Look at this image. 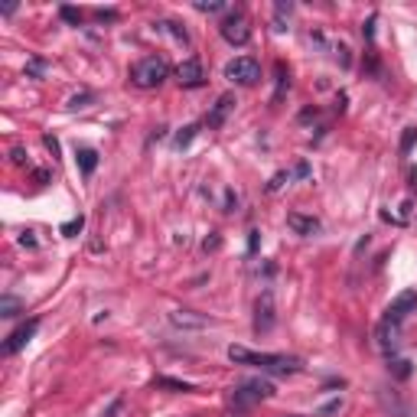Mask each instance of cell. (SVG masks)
Segmentation results:
<instances>
[{"label": "cell", "instance_id": "30", "mask_svg": "<svg viewBox=\"0 0 417 417\" xmlns=\"http://www.w3.org/2000/svg\"><path fill=\"white\" fill-rule=\"evenodd\" d=\"M10 157H13V163H17V167H23V163H26L23 147H13V150H10Z\"/></svg>", "mask_w": 417, "mask_h": 417}, {"label": "cell", "instance_id": "7", "mask_svg": "<svg viewBox=\"0 0 417 417\" xmlns=\"http://www.w3.org/2000/svg\"><path fill=\"white\" fill-rule=\"evenodd\" d=\"M176 78H179V85H183V88H199V85H205L203 62H199L196 56L183 59V62H179V68H176Z\"/></svg>", "mask_w": 417, "mask_h": 417}, {"label": "cell", "instance_id": "2", "mask_svg": "<svg viewBox=\"0 0 417 417\" xmlns=\"http://www.w3.org/2000/svg\"><path fill=\"white\" fill-rule=\"evenodd\" d=\"M167 75H170V66H167V59H160V56H147V59H140L131 68V82H134L137 88H157L167 82Z\"/></svg>", "mask_w": 417, "mask_h": 417}, {"label": "cell", "instance_id": "1", "mask_svg": "<svg viewBox=\"0 0 417 417\" xmlns=\"http://www.w3.org/2000/svg\"><path fill=\"white\" fill-rule=\"evenodd\" d=\"M229 358L235 365H258L261 372L274 375H297L303 368V362L294 356H274V352H251L245 346H229Z\"/></svg>", "mask_w": 417, "mask_h": 417}, {"label": "cell", "instance_id": "29", "mask_svg": "<svg viewBox=\"0 0 417 417\" xmlns=\"http://www.w3.org/2000/svg\"><path fill=\"white\" fill-rule=\"evenodd\" d=\"M235 205H238V196H235V193H225V212H235Z\"/></svg>", "mask_w": 417, "mask_h": 417}, {"label": "cell", "instance_id": "19", "mask_svg": "<svg viewBox=\"0 0 417 417\" xmlns=\"http://www.w3.org/2000/svg\"><path fill=\"white\" fill-rule=\"evenodd\" d=\"M196 10L199 13H219V10H225V4H222V0H209V4H205V0H196Z\"/></svg>", "mask_w": 417, "mask_h": 417}, {"label": "cell", "instance_id": "20", "mask_svg": "<svg viewBox=\"0 0 417 417\" xmlns=\"http://www.w3.org/2000/svg\"><path fill=\"white\" fill-rule=\"evenodd\" d=\"M392 372H394V378H408V375H411V362H408V358H394Z\"/></svg>", "mask_w": 417, "mask_h": 417}, {"label": "cell", "instance_id": "26", "mask_svg": "<svg viewBox=\"0 0 417 417\" xmlns=\"http://www.w3.org/2000/svg\"><path fill=\"white\" fill-rule=\"evenodd\" d=\"M46 72V62L43 59H33L30 66H26V75H43Z\"/></svg>", "mask_w": 417, "mask_h": 417}, {"label": "cell", "instance_id": "34", "mask_svg": "<svg viewBox=\"0 0 417 417\" xmlns=\"http://www.w3.org/2000/svg\"><path fill=\"white\" fill-rule=\"evenodd\" d=\"M284 417H303V414H284Z\"/></svg>", "mask_w": 417, "mask_h": 417}, {"label": "cell", "instance_id": "11", "mask_svg": "<svg viewBox=\"0 0 417 417\" xmlns=\"http://www.w3.org/2000/svg\"><path fill=\"white\" fill-rule=\"evenodd\" d=\"M231 111H235V95H219V102L212 104V111H209L205 124H209L212 131H219L222 124H225V118H229Z\"/></svg>", "mask_w": 417, "mask_h": 417}, {"label": "cell", "instance_id": "15", "mask_svg": "<svg viewBox=\"0 0 417 417\" xmlns=\"http://www.w3.org/2000/svg\"><path fill=\"white\" fill-rule=\"evenodd\" d=\"M78 167H82V173H85V176H92L95 173V167H98V154H95V150H78Z\"/></svg>", "mask_w": 417, "mask_h": 417}, {"label": "cell", "instance_id": "27", "mask_svg": "<svg viewBox=\"0 0 417 417\" xmlns=\"http://www.w3.org/2000/svg\"><path fill=\"white\" fill-rule=\"evenodd\" d=\"M284 88H287V78H284V66H277V95H274V98H281Z\"/></svg>", "mask_w": 417, "mask_h": 417}, {"label": "cell", "instance_id": "17", "mask_svg": "<svg viewBox=\"0 0 417 417\" xmlns=\"http://www.w3.org/2000/svg\"><path fill=\"white\" fill-rule=\"evenodd\" d=\"M196 124H186V128L179 131L176 137H173V147H176V150H183V147H189V140H193V137H196Z\"/></svg>", "mask_w": 417, "mask_h": 417}, {"label": "cell", "instance_id": "4", "mask_svg": "<svg viewBox=\"0 0 417 417\" xmlns=\"http://www.w3.org/2000/svg\"><path fill=\"white\" fill-rule=\"evenodd\" d=\"M222 40L231 46H245L248 40H251V26H248V17L241 13V10H231L229 17L222 20Z\"/></svg>", "mask_w": 417, "mask_h": 417}, {"label": "cell", "instance_id": "6", "mask_svg": "<svg viewBox=\"0 0 417 417\" xmlns=\"http://www.w3.org/2000/svg\"><path fill=\"white\" fill-rule=\"evenodd\" d=\"M277 320L274 313V294L271 290H261V297L255 300V332H267Z\"/></svg>", "mask_w": 417, "mask_h": 417}, {"label": "cell", "instance_id": "22", "mask_svg": "<svg viewBox=\"0 0 417 417\" xmlns=\"http://www.w3.org/2000/svg\"><path fill=\"white\" fill-rule=\"evenodd\" d=\"M417 140V128H404V137H401V154H408Z\"/></svg>", "mask_w": 417, "mask_h": 417}, {"label": "cell", "instance_id": "28", "mask_svg": "<svg viewBox=\"0 0 417 417\" xmlns=\"http://www.w3.org/2000/svg\"><path fill=\"white\" fill-rule=\"evenodd\" d=\"M284 179H290V176H287V173H277V176H274V179H271V183H267V189H271V193H277V189H281V186H284Z\"/></svg>", "mask_w": 417, "mask_h": 417}, {"label": "cell", "instance_id": "13", "mask_svg": "<svg viewBox=\"0 0 417 417\" xmlns=\"http://www.w3.org/2000/svg\"><path fill=\"white\" fill-rule=\"evenodd\" d=\"M398 332H401V323H392V320H382L378 323V346L385 352H392L398 346Z\"/></svg>", "mask_w": 417, "mask_h": 417}, {"label": "cell", "instance_id": "24", "mask_svg": "<svg viewBox=\"0 0 417 417\" xmlns=\"http://www.w3.org/2000/svg\"><path fill=\"white\" fill-rule=\"evenodd\" d=\"M85 102H92V95H88V92L72 95V98H68V108H72V111H75V108H85Z\"/></svg>", "mask_w": 417, "mask_h": 417}, {"label": "cell", "instance_id": "16", "mask_svg": "<svg viewBox=\"0 0 417 417\" xmlns=\"http://www.w3.org/2000/svg\"><path fill=\"white\" fill-rule=\"evenodd\" d=\"M20 310H23V300H17V297H0V316H17Z\"/></svg>", "mask_w": 417, "mask_h": 417}, {"label": "cell", "instance_id": "32", "mask_svg": "<svg viewBox=\"0 0 417 417\" xmlns=\"http://www.w3.org/2000/svg\"><path fill=\"white\" fill-rule=\"evenodd\" d=\"M62 17H66L68 23H78V20H82V17H78V13H75L72 7H62Z\"/></svg>", "mask_w": 417, "mask_h": 417}, {"label": "cell", "instance_id": "23", "mask_svg": "<svg viewBox=\"0 0 417 417\" xmlns=\"http://www.w3.org/2000/svg\"><path fill=\"white\" fill-rule=\"evenodd\" d=\"M75 231H82V215H78V219H72V222H66V225H62V235H66V238H72V235H75Z\"/></svg>", "mask_w": 417, "mask_h": 417}, {"label": "cell", "instance_id": "3", "mask_svg": "<svg viewBox=\"0 0 417 417\" xmlns=\"http://www.w3.org/2000/svg\"><path fill=\"white\" fill-rule=\"evenodd\" d=\"M274 398V385L264 382V378H251V382H241L235 392H231V408L235 411H245L258 401H267Z\"/></svg>", "mask_w": 417, "mask_h": 417}, {"label": "cell", "instance_id": "14", "mask_svg": "<svg viewBox=\"0 0 417 417\" xmlns=\"http://www.w3.org/2000/svg\"><path fill=\"white\" fill-rule=\"evenodd\" d=\"M157 388H170L173 394H189V392H196L193 385H186V382H176V378H157Z\"/></svg>", "mask_w": 417, "mask_h": 417}, {"label": "cell", "instance_id": "10", "mask_svg": "<svg viewBox=\"0 0 417 417\" xmlns=\"http://www.w3.org/2000/svg\"><path fill=\"white\" fill-rule=\"evenodd\" d=\"M36 330H40V320H30V323H23V326H17V330L7 336V342H4V352L7 356H13V352H20L26 346V342L36 336Z\"/></svg>", "mask_w": 417, "mask_h": 417}, {"label": "cell", "instance_id": "31", "mask_svg": "<svg viewBox=\"0 0 417 417\" xmlns=\"http://www.w3.org/2000/svg\"><path fill=\"white\" fill-rule=\"evenodd\" d=\"M46 147L52 150V157H59V140H56L52 134H46Z\"/></svg>", "mask_w": 417, "mask_h": 417}, {"label": "cell", "instance_id": "21", "mask_svg": "<svg viewBox=\"0 0 417 417\" xmlns=\"http://www.w3.org/2000/svg\"><path fill=\"white\" fill-rule=\"evenodd\" d=\"M157 26H160V30H170V33L176 36L179 43H189V33H186V30H183L179 23H157Z\"/></svg>", "mask_w": 417, "mask_h": 417}, {"label": "cell", "instance_id": "18", "mask_svg": "<svg viewBox=\"0 0 417 417\" xmlns=\"http://www.w3.org/2000/svg\"><path fill=\"white\" fill-rule=\"evenodd\" d=\"M284 17H290V4H277V13H274V30H277V33L287 30V20Z\"/></svg>", "mask_w": 417, "mask_h": 417}, {"label": "cell", "instance_id": "5", "mask_svg": "<svg viewBox=\"0 0 417 417\" xmlns=\"http://www.w3.org/2000/svg\"><path fill=\"white\" fill-rule=\"evenodd\" d=\"M225 78L235 82V85H255L258 78H261V66L251 56H238V59H231L225 66Z\"/></svg>", "mask_w": 417, "mask_h": 417}, {"label": "cell", "instance_id": "12", "mask_svg": "<svg viewBox=\"0 0 417 417\" xmlns=\"http://www.w3.org/2000/svg\"><path fill=\"white\" fill-rule=\"evenodd\" d=\"M287 225L297 231V235H303V238H313L316 231H320V219H313V215H300V212H290Z\"/></svg>", "mask_w": 417, "mask_h": 417}, {"label": "cell", "instance_id": "33", "mask_svg": "<svg viewBox=\"0 0 417 417\" xmlns=\"http://www.w3.org/2000/svg\"><path fill=\"white\" fill-rule=\"evenodd\" d=\"M114 411H118V404H114V408H111V411H108V414H104V417H114Z\"/></svg>", "mask_w": 417, "mask_h": 417}, {"label": "cell", "instance_id": "8", "mask_svg": "<svg viewBox=\"0 0 417 417\" xmlns=\"http://www.w3.org/2000/svg\"><path fill=\"white\" fill-rule=\"evenodd\" d=\"M170 323L176 330H205V326H215V320L205 313H196V310H173Z\"/></svg>", "mask_w": 417, "mask_h": 417}, {"label": "cell", "instance_id": "25", "mask_svg": "<svg viewBox=\"0 0 417 417\" xmlns=\"http://www.w3.org/2000/svg\"><path fill=\"white\" fill-rule=\"evenodd\" d=\"M342 408V398H336V401H330V404H326V408H320L316 411V417H326V414H336V411Z\"/></svg>", "mask_w": 417, "mask_h": 417}, {"label": "cell", "instance_id": "9", "mask_svg": "<svg viewBox=\"0 0 417 417\" xmlns=\"http://www.w3.org/2000/svg\"><path fill=\"white\" fill-rule=\"evenodd\" d=\"M411 310H417V290H404V294H398V297L392 300L388 313H385V320H392V323H404V316H408Z\"/></svg>", "mask_w": 417, "mask_h": 417}]
</instances>
